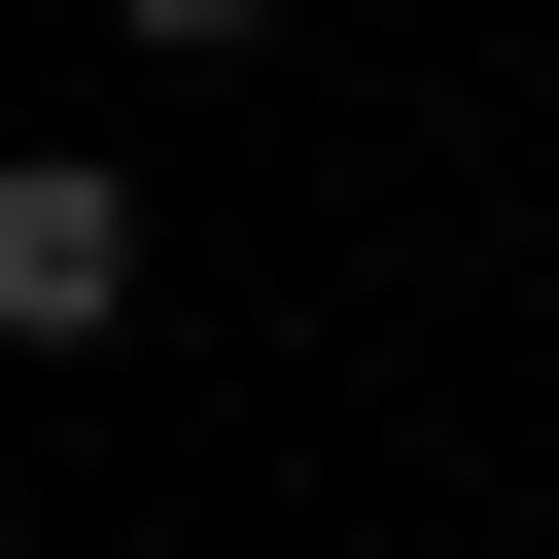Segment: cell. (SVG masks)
<instances>
[{
  "label": "cell",
  "mask_w": 559,
  "mask_h": 559,
  "mask_svg": "<svg viewBox=\"0 0 559 559\" xmlns=\"http://www.w3.org/2000/svg\"><path fill=\"white\" fill-rule=\"evenodd\" d=\"M105 35H140V70H245V35H280V0H105Z\"/></svg>",
  "instance_id": "7a4b0ae2"
},
{
  "label": "cell",
  "mask_w": 559,
  "mask_h": 559,
  "mask_svg": "<svg viewBox=\"0 0 559 559\" xmlns=\"http://www.w3.org/2000/svg\"><path fill=\"white\" fill-rule=\"evenodd\" d=\"M140 314V175L105 140H0V349H105Z\"/></svg>",
  "instance_id": "6da1fadb"
}]
</instances>
